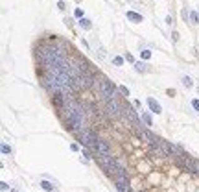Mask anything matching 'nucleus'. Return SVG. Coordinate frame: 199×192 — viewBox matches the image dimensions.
I'll return each instance as SVG.
<instances>
[{"label":"nucleus","mask_w":199,"mask_h":192,"mask_svg":"<svg viewBox=\"0 0 199 192\" xmlns=\"http://www.w3.org/2000/svg\"><path fill=\"white\" fill-rule=\"evenodd\" d=\"M166 24H168V26H172V24H173V17H172V15H168V17H166Z\"/></svg>","instance_id":"nucleus-26"},{"label":"nucleus","mask_w":199,"mask_h":192,"mask_svg":"<svg viewBox=\"0 0 199 192\" xmlns=\"http://www.w3.org/2000/svg\"><path fill=\"white\" fill-rule=\"evenodd\" d=\"M78 83L81 89H90L96 85V74L94 72H81L78 76Z\"/></svg>","instance_id":"nucleus-4"},{"label":"nucleus","mask_w":199,"mask_h":192,"mask_svg":"<svg viewBox=\"0 0 199 192\" xmlns=\"http://www.w3.org/2000/svg\"><path fill=\"white\" fill-rule=\"evenodd\" d=\"M122 111H124V115L125 118L135 126V128H138L140 126V116L137 115V111L133 109V105H129V104H125V105H122Z\"/></svg>","instance_id":"nucleus-6"},{"label":"nucleus","mask_w":199,"mask_h":192,"mask_svg":"<svg viewBox=\"0 0 199 192\" xmlns=\"http://www.w3.org/2000/svg\"><path fill=\"white\" fill-rule=\"evenodd\" d=\"M135 70L144 74V72H148V65H146V63H142V61H137V63H135Z\"/></svg>","instance_id":"nucleus-13"},{"label":"nucleus","mask_w":199,"mask_h":192,"mask_svg":"<svg viewBox=\"0 0 199 192\" xmlns=\"http://www.w3.org/2000/svg\"><path fill=\"white\" fill-rule=\"evenodd\" d=\"M105 105H107V113L113 118H118L122 115V105L118 104L116 98H105Z\"/></svg>","instance_id":"nucleus-5"},{"label":"nucleus","mask_w":199,"mask_h":192,"mask_svg":"<svg viewBox=\"0 0 199 192\" xmlns=\"http://www.w3.org/2000/svg\"><path fill=\"white\" fill-rule=\"evenodd\" d=\"M118 89H120V93H122V94L125 96V98H127V96H129V89H127V87H125V85H120Z\"/></svg>","instance_id":"nucleus-21"},{"label":"nucleus","mask_w":199,"mask_h":192,"mask_svg":"<svg viewBox=\"0 0 199 192\" xmlns=\"http://www.w3.org/2000/svg\"><path fill=\"white\" fill-rule=\"evenodd\" d=\"M96 142H98V135L94 133L92 129L83 128V129L80 131V144H83L85 148H92V150H96Z\"/></svg>","instance_id":"nucleus-3"},{"label":"nucleus","mask_w":199,"mask_h":192,"mask_svg":"<svg viewBox=\"0 0 199 192\" xmlns=\"http://www.w3.org/2000/svg\"><path fill=\"white\" fill-rule=\"evenodd\" d=\"M148 105H149V109L153 111V113H162V107H160V104L155 100V98H148Z\"/></svg>","instance_id":"nucleus-10"},{"label":"nucleus","mask_w":199,"mask_h":192,"mask_svg":"<svg viewBox=\"0 0 199 192\" xmlns=\"http://www.w3.org/2000/svg\"><path fill=\"white\" fill-rule=\"evenodd\" d=\"M172 39H173V41H177V39H179V33H177V32H173V33H172Z\"/></svg>","instance_id":"nucleus-29"},{"label":"nucleus","mask_w":199,"mask_h":192,"mask_svg":"<svg viewBox=\"0 0 199 192\" xmlns=\"http://www.w3.org/2000/svg\"><path fill=\"white\" fill-rule=\"evenodd\" d=\"M140 56H142V59H149L151 58V50H142Z\"/></svg>","instance_id":"nucleus-20"},{"label":"nucleus","mask_w":199,"mask_h":192,"mask_svg":"<svg viewBox=\"0 0 199 192\" xmlns=\"http://www.w3.org/2000/svg\"><path fill=\"white\" fill-rule=\"evenodd\" d=\"M96 154H103V155H111V146L105 142V140H101L98 139V142H96Z\"/></svg>","instance_id":"nucleus-9"},{"label":"nucleus","mask_w":199,"mask_h":192,"mask_svg":"<svg viewBox=\"0 0 199 192\" xmlns=\"http://www.w3.org/2000/svg\"><path fill=\"white\" fill-rule=\"evenodd\" d=\"M74 15H76L78 19H83V9H81V8H76V11H74Z\"/></svg>","instance_id":"nucleus-23"},{"label":"nucleus","mask_w":199,"mask_h":192,"mask_svg":"<svg viewBox=\"0 0 199 192\" xmlns=\"http://www.w3.org/2000/svg\"><path fill=\"white\" fill-rule=\"evenodd\" d=\"M57 8H59V9H65V2H63V0H61V2H57Z\"/></svg>","instance_id":"nucleus-28"},{"label":"nucleus","mask_w":199,"mask_h":192,"mask_svg":"<svg viewBox=\"0 0 199 192\" xmlns=\"http://www.w3.org/2000/svg\"><path fill=\"white\" fill-rule=\"evenodd\" d=\"M190 172L194 174H199V161L197 159H192V163H190V168H188Z\"/></svg>","instance_id":"nucleus-16"},{"label":"nucleus","mask_w":199,"mask_h":192,"mask_svg":"<svg viewBox=\"0 0 199 192\" xmlns=\"http://www.w3.org/2000/svg\"><path fill=\"white\" fill-rule=\"evenodd\" d=\"M190 20H192V24H199V15L196 11H190Z\"/></svg>","instance_id":"nucleus-19"},{"label":"nucleus","mask_w":199,"mask_h":192,"mask_svg":"<svg viewBox=\"0 0 199 192\" xmlns=\"http://www.w3.org/2000/svg\"><path fill=\"white\" fill-rule=\"evenodd\" d=\"M39 185H41V189H42V190H46V192H54V183H50V181H46V179H42Z\"/></svg>","instance_id":"nucleus-11"},{"label":"nucleus","mask_w":199,"mask_h":192,"mask_svg":"<svg viewBox=\"0 0 199 192\" xmlns=\"http://www.w3.org/2000/svg\"><path fill=\"white\" fill-rule=\"evenodd\" d=\"M125 59H127L129 63H135V59H133V56H131V54H125Z\"/></svg>","instance_id":"nucleus-27"},{"label":"nucleus","mask_w":199,"mask_h":192,"mask_svg":"<svg viewBox=\"0 0 199 192\" xmlns=\"http://www.w3.org/2000/svg\"><path fill=\"white\" fill-rule=\"evenodd\" d=\"M127 19L131 22H142V15L135 13V11H127Z\"/></svg>","instance_id":"nucleus-12"},{"label":"nucleus","mask_w":199,"mask_h":192,"mask_svg":"<svg viewBox=\"0 0 199 192\" xmlns=\"http://www.w3.org/2000/svg\"><path fill=\"white\" fill-rule=\"evenodd\" d=\"M96 159H98V163L101 164V168L105 170L107 174H111V175H114L116 172V168H118V161L113 157V155H103V154H96Z\"/></svg>","instance_id":"nucleus-1"},{"label":"nucleus","mask_w":199,"mask_h":192,"mask_svg":"<svg viewBox=\"0 0 199 192\" xmlns=\"http://www.w3.org/2000/svg\"><path fill=\"white\" fill-rule=\"evenodd\" d=\"M113 63H114V67H122V63H124V58H120V56H116V58L113 59Z\"/></svg>","instance_id":"nucleus-22"},{"label":"nucleus","mask_w":199,"mask_h":192,"mask_svg":"<svg viewBox=\"0 0 199 192\" xmlns=\"http://www.w3.org/2000/svg\"><path fill=\"white\" fill-rule=\"evenodd\" d=\"M98 91L101 98H116V87L113 81H109L107 78H100V83H98Z\"/></svg>","instance_id":"nucleus-2"},{"label":"nucleus","mask_w":199,"mask_h":192,"mask_svg":"<svg viewBox=\"0 0 199 192\" xmlns=\"http://www.w3.org/2000/svg\"><path fill=\"white\" fill-rule=\"evenodd\" d=\"M80 26L83 28V30H90V28H92V22H90L89 19H85V17H83V19H80Z\"/></svg>","instance_id":"nucleus-15"},{"label":"nucleus","mask_w":199,"mask_h":192,"mask_svg":"<svg viewBox=\"0 0 199 192\" xmlns=\"http://www.w3.org/2000/svg\"><path fill=\"white\" fill-rule=\"evenodd\" d=\"M0 152H2V155H11V146H7V144L4 142L2 148H0Z\"/></svg>","instance_id":"nucleus-17"},{"label":"nucleus","mask_w":199,"mask_h":192,"mask_svg":"<svg viewBox=\"0 0 199 192\" xmlns=\"http://www.w3.org/2000/svg\"><path fill=\"white\" fill-rule=\"evenodd\" d=\"M9 192H19V190H17V189H11V190H9Z\"/></svg>","instance_id":"nucleus-30"},{"label":"nucleus","mask_w":199,"mask_h":192,"mask_svg":"<svg viewBox=\"0 0 199 192\" xmlns=\"http://www.w3.org/2000/svg\"><path fill=\"white\" fill-rule=\"evenodd\" d=\"M142 122H144L146 126H153V120H151V115H149V113H146V111H142Z\"/></svg>","instance_id":"nucleus-14"},{"label":"nucleus","mask_w":199,"mask_h":192,"mask_svg":"<svg viewBox=\"0 0 199 192\" xmlns=\"http://www.w3.org/2000/svg\"><path fill=\"white\" fill-rule=\"evenodd\" d=\"M197 93H199V87H197Z\"/></svg>","instance_id":"nucleus-31"},{"label":"nucleus","mask_w":199,"mask_h":192,"mask_svg":"<svg viewBox=\"0 0 199 192\" xmlns=\"http://www.w3.org/2000/svg\"><path fill=\"white\" fill-rule=\"evenodd\" d=\"M137 135H138L142 140H146L148 144H151V142H155V140H157V137H155V135L149 133V131H148V129H144V128H140V126L137 128Z\"/></svg>","instance_id":"nucleus-8"},{"label":"nucleus","mask_w":199,"mask_h":192,"mask_svg":"<svg viewBox=\"0 0 199 192\" xmlns=\"http://www.w3.org/2000/svg\"><path fill=\"white\" fill-rule=\"evenodd\" d=\"M0 189H2V190H7V189H9V185H7L6 181H0Z\"/></svg>","instance_id":"nucleus-25"},{"label":"nucleus","mask_w":199,"mask_h":192,"mask_svg":"<svg viewBox=\"0 0 199 192\" xmlns=\"http://www.w3.org/2000/svg\"><path fill=\"white\" fill-rule=\"evenodd\" d=\"M114 183H116V190L118 192H131L129 177H114Z\"/></svg>","instance_id":"nucleus-7"},{"label":"nucleus","mask_w":199,"mask_h":192,"mask_svg":"<svg viewBox=\"0 0 199 192\" xmlns=\"http://www.w3.org/2000/svg\"><path fill=\"white\" fill-rule=\"evenodd\" d=\"M182 85H184L186 89H190V87L194 85V83H192V78H190V76H184V78H182Z\"/></svg>","instance_id":"nucleus-18"},{"label":"nucleus","mask_w":199,"mask_h":192,"mask_svg":"<svg viewBox=\"0 0 199 192\" xmlns=\"http://www.w3.org/2000/svg\"><path fill=\"white\" fill-rule=\"evenodd\" d=\"M192 107H194V109L199 113V100H192Z\"/></svg>","instance_id":"nucleus-24"}]
</instances>
